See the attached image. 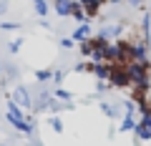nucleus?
Returning a JSON list of instances; mask_svg holds the SVG:
<instances>
[{
	"label": "nucleus",
	"mask_w": 151,
	"mask_h": 146,
	"mask_svg": "<svg viewBox=\"0 0 151 146\" xmlns=\"http://www.w3.org/2000/svg\"><path fill=\"white\" fill-rule=\"evenodd\" d=\"M20 45H23V40L15 38V40H10V43H8V48H10V53H18V50H20Z\"/></svg>",
	"instance_id": "obj_17"
},
{
	"label": "nucleus",
	"mask_w": 151,
	"mask_h": 146,
	"mask_svg": "<svg viewBox=\"0 0 151 146\" xmlns=\"http://www.w3.org/2000/svg\"><path fill=\"white\" fill-rule=\"evenodd\" d=\"M73 40H70V38H63V40H60V48H65V50H70V48H73Z\"/></svg>",
	"instance_id": "obj_18"
},
{
	"label": "nucleus",
	"mask_w": 151,
	"mask_h": 146,
	"mask_svg": "<svg viewBox=\"0 0 151 146\" xmlns=\"http://www.w3.org/2000/svg\"><path fill=\"white\" fill-rule=\"evenodd\" d=\"M5 10H8V0H3V3H0V15H3Z\"/></svg>",
	"instance_id": "obj_21"
},
{
	"label": "nucleus",
	"mask_w": 151,
	"mask_h": 146,
	"mask_svg": "<svg viewBox=\"0 0 151 146\" xmlns=\"http://www.w3.org/2000/svg\"><path fill=\"white\" fill-rule=\"evenodd\" d=\"M134 134H136V139H139L141 144H149L151 141V129H149V124H144V121H139V124L134 126Z\"/></svg>",
	"instance_id": "obj_8"
},
{
	"label": "nucleus",
	"mask_w": 151,
	"mask_h": 146,
	"mask_svg": "<svg viewBox=\"0 0 151 146\" xmlns=\"http://www.w3.org/2000/svg\"><path fill=\"white\" fill-rule=\"evenodd\" d=\"M33 8H35V15L45 18L48 10H50V3H48V0H33Z\"/></svg>",
	"instance_id": "obj_10"
},
{
	"label": "nucleus",
	"mask_w": 151,
	"mask_h": 146,
	"mask_svg": "<svg viewBox=\"0 0 151 146\" xmlns=\"http://www.w3.org/2000/svg\"><path fill=\"white\" fill-rule=\"evenodd\" d=\"M10 98H13V101H15L20 108H33V98H30V93H28L25 86H18L15 91H13Z\"/></svg>",
	"instance_id": "obj_4"
},
{
	"label": "nucleus",
	"mask_w": 151,
	"mask_h": 146,
	"mask_svg": "<svg viewBox=\"0 0 151 146\" xmlns=\"http://www.w3.org/2000/svg\"><path fill=\"white\" fill-rule=\"evenodd\" d=\"M93 38V30H91V25H88V23H83V25H76L73 28V33H70V40H73V43H86V40H91Z\"/></svg>",
	"instance_id": "obj_2"
},
{
	"label": "nucleus",
	"mask_w": 151,
	"mask_h": 146,
	"mask_svg": "<svg viewBox=\"0 0 151 146\" xmlns=\"http://www.w3.org/2000/svg\"><path fill=\"white\" fill-rule=\"evenodd\" d=\"M53 98H55V101H60V103H70L73 93H70L68 88H63V86H60V88H55V91H53Z\"/></svg>",
	"instance_id": "obj_9"
},
{
	"label": "nucleus",
	"mask_w": 151,
	"mask_h": 146,
	"mask_svg": "<svg viewBox=\"0 0 151 146\" xmlns=\"http://www.w3.org/2000/svg\"><path fill=\"white\" fill-rule=\"evenodd\" d=\"M48 126L55 131V134H63V129H65V126H63V121H60L58 116H50V119H48Z\"/></svg>",
	"instance_id": "obj_13"
},
{
	"label": "nucleus",
	"mask_w": 151,
	"mask_h": 146,
	"mask_svg": "<svg viewBox=\"0 0 151 146\" xmlns=\"http://www.w3.org/2000/svg\"><path fill=\"white\" fill-rule=\"evenodd\" d=\"M134 126H136V119H134V116H129V114H124V121H121L119 131H121V134H126V131H134Z\"/></svg>",
	"instance_id": "obj_12"
},
{
	"label": "nucleus",
	"mask_w": 151,
	"mask_h": 146,
	"mask_svg": "<svg viewBox=\"0 0 151 146\" xmlns=\"http://www.w3.org/2000/svg\"><path fill=\"white\" fill-rule=\"evenodd\" d=\"M141 121H144V124H149V129H151V114H149V116H144Z\"/></svg>",
	"instance_id": "obj_22"
},
{
	"label": "nucleus",
	"mask_w": 151,
	"mask_h": 146,
	"mask_svg": "<svg viewBox=\"0 0 151 146\" xmlns=\"http://www.w3.org/2000/svg\"><path fill=\"white\" fill-rule=\"evenodd\" d=\"M108 83L116 86V88H131L129 70H126L124 63H111V76H108Z\"/></svg>",
	"instance_id": "obj_1"
},
{
	"label": "nucleus",
	"mask_w": 151,
	"mask_h": 146,
	"mask_svg": "<svg viewBox=\"0 0 151 146\" xmlns=\"http://www.w3.org/2000/svg\"><path fill=\"white\" fill-rule=\"evenodd\" d=\"M101 111L106 114V119H116V116H119L116 114V106H113V103H106V101L101 103Z\"/></svg>",
	"instance_id": "obj_15"
},
{
	"label": "nucleus",
	"mask_w": 151,
	"mask_h": 146,
	"mask_svg": "<svg viewBox=\"0 0 151 146\" xmlns=\"http://www.w3.org/2000/svg\"><path fill=\"white\" fill-rule=\"evenodd\" d=\"M73 3H76V0H50L55 15H60V18H68L70 13H73Z\"/></svg>",
	"instance_id": "obj_5"
},
{
	"label": "nucleus",
	"mask_w": 151,
	"mask_h": 146,
	"mask_svg": "<svg viewBox=\"0 0 151 146\" xmlns=\"http://www.w3.org/2000/svg\"><path fill=\"white\" fill-rule=\"evenodd\" d=\"M0 28H3V30H15V28H18V23H3Z\"/></svg>",
	"instance_id": "obj_19"
},
{
	"label": "nucleus",
	"mask_w": 151,
	"mask_h": 146,
	"mask_svg": "<svg viewBox=\"0 0 151 146\" xmlns=\"http://www.w3.org/2000/svg\"><path fill=\"white\" fill-rule=\"evenodd\" d=\"M0 70H3V63H0Z\"/></svg>",
	"instance_id": "obj_23"
},
{
	"label": "nucleus",
	"mask_w": 151,
	"mask_h": 146,
	"mask_svg": "<svg viewBox=\"0 0 151 146\" xmlns=\"http://www.w3.org/2000/svg\"><path fill=\"white\" fill-rule=\"evenodd\" d=\"M101 40H106V43H116L119 40V35H121V25H113V23H108V25H103L101 30L96 33Z\"/></svg>",
	"instance_id": "obj_3"
},
{
	"label": "nucleus",
	"mask_w": 151,
	"mask_h": 146,
	"mask_svg": "<svg viewBox=\"0 0 151 146\" xmlns=\"http://www.w3.org/2000/svg\"><path fill=\"white\" fill-rule=\"evenodd\" d=\"M129 5H134V8H141V5H144V0H129Z\"/></svg>",
	"instance_id": "obj_20"
},
{
	"label": "nucleus",
	"mask_w": 151,
	"mask_h": 146,
	"mask_svg": "<svg viewBox=\"0 0 151 146\" xmlns=\"http://www.w3.org/2000/svg\"><path fill=\"white\" fill-rule=\"evenodd\" d=\"M50 78H53V70H48V68H40V70H35V81L45 83V81H50Z\"/></svg>",
	"instance_id": "obj_14"
},
{
	"label": "nucleus",
	"mask_w": 151,
	"mask_h": 146,
	"mask_svg": "<svg viewBox=\"0 0 151 146\" xmlns=\"http://www.w3.org/2000/svg\"><path fill=\"white\" fill-rule=\"evenodd\" d=\"M63 76H65L63 70H53V78H50V81L55 83V88H60V83H63Z\"/></svg>",
	"instance_id": "obj_16"
},
{
	"label": "nucleus",
	"mask_w": 151,
	"mask_h": 146,
	"mask_svg": "<svg viewBox=\"0 0 151 146\" xmlns=\"http://www.w3.org/2000/svg\"><path fill=\"white\" fill-rule=\"evenodd\" d=\"M70 15L76 18V23H78V25H83V23H88V15H86V13H83V8L78 5V0H76V3H73V13H70Z\"/></svg>",
	"instance_id": "obj_11"
},
{
	"label": "nucleus",
	"mask_w": 151,
	"mask_h": 146,
	"mask_svg": "<svg viewBox=\"0 0 151 146\" xmlns=\"http://www.w3.org/2000/svg\"><path fill=\"white\" fill-rule=\"evenodd\" d=\"M78 5L83 8V13L88 18H96L98 10H101V0H78Z\"/></svg>",
	"instance_id": "obj_7"
},
{
	"label": "nucleus",
	"mask_w": 151,
	"mask_h": 146,
	"mask_svg": "<svg viewBox=\"0 0 151 146\" xmlns=\"http://www.w3.org/2000/svg\"><path fill=\"white\" fill-rule=\"evenodd\" d=\"M91 73L96 76V81H108V76H111V63H93L91 65Z\"/></svg>",
	"instance_id": "obj_6"
}]
</instances>
